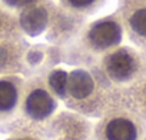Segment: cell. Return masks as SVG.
I'll return each instance as SVG.
<instances>
[{
  "label": "cell",
  "instance_id": "10",
  "mask_svg": "<svg viewBox=\"0 0 146 140\" xmlns=\"http://www.w3.org/2000/svg\"><path fill=\"white\" fill-rule=\"evenodd\" d=\"M27 47L19 39H7L0 43V70L12 67L10 64H19L26 60Z\"/></svg>",
  "mask_w": 146,
  "mask_h": 140
},
{
  "label": "cell",
  "instance_id": "11",
  "mask_svg": "<svg viewBox=\"0 0 146 140\" xmlns=\"http://www.w3.org/2000/svg\"><path fill=\"white\" fill-rule=\"evenodd\" d=\"M20 100V86L12 79L0 80V113H12Z\"/></svg>",
  "mask_w": 146,
  "mask_h": 140
},
{
  "label": "cell",
  "instance_id": "7",
  "mask_svg": "<svg viewBox=\"0 0 146 140\" xmlns=\"http://www.w3.org/2000/svg\"><path fill=\"white\" fill-rule=\"evenodd\" d=\"M88 23V17L72 13L57 3H52L49 7V32L47 40L59 47L67 46L73 42L82 30V27Z\"/></svg>",
  "mask_w": 146,
  "mask_h": 140
},
{
  "label": "cell",
  "instance_id": "6",
  "mask_svg": "<svg viewBox=\"0 0 146 140\" xmlns=\"http://www.w3.org/2000/svg\"><path fill=\"white\" fill-rule=\"evenodd\" d=\"M89 117L70 109L59 110L43 127L44 140H95Z\"/></svg>",
  "mask_w": 146,
  "mask_h": 140
},
{
  "label": "cell",
  "instance_id": "1",
  "mask_svg": "<svg viewBox=\"0 0 146 140\" xmlns=\"http://www.w3.org/2000/svg\"><path fill=\"white\" fill-rule=\"evenodd\" d=\"M116 86L95 66H76L67 72L62 102L82 116L99 119L113 99Z\"/></svg>",
  "mask_w": 146,
  "mask_h": 140
},
{
  "label": "cell",
  "instance_id": "9",
  "mask_svg": "<svg viewBox=\"0 0 146 140\" xmlns=\"http://www.w3.org/2000/svg\"><path fill=\"white\" fill-rule=\"evenodd\" d=\"M119 93L135 112L146 119V76H142L125 86H119Z\"/></svg>",
  "mask_w": 146,
  "mask_h": 140
},
{
  "label": "cell",
  "instance_id": "13",
  "mask_svg": "<svg viewBox=\"0 0 146 140\" xmlns=\"http://www.w3.org/2000/svg\"><path fill=\"white\" fill-rule=\"evenodd\" d=\"M22 24L9 10L0 7V39H19L22 36Z\"/></svg>",
  "mask_w": 146,
  "mask_h": 140
},
{
  "label": "cell",
  "instance_id": "3",
  "mask_svg": "<svg viewBox=\"0 0 146 140\" xmlns=\"http://www.w3.org/2000/svg\"><path fill=\"white\" fill-rule=\"evenodd\" d=\"M93 136L95 140H142L146 136V119L123 100L119 86L108 109L95 123Z\"/></svg>",
  "mask_w": 146,
  "mask_h": 140
},
{
  "label": "cell",
  "instance_id": "2",
  "mask_svg": "<svg viewBox=\"0 0 146 140\" xmlns=\"http://www.w3.org/2000/svg\"><path fill=\"white\" fill-rule=\"evenodd\" d=\"M126 40V33L119 15L88 22L78 36L63 49V60L75 66H95L110 50Z\"/></svg>",
  "mask_w": 146,
  "mask_h": 140
},
{
  "label": "cell",
  "instance_id": "5",
  "mask_svg": "<svg viewBox=\"0 0 146 140\" xmlns=\"http://www.w3.org/2000/svg\"><path fill=\"white\" fill-rule=\"evenodd\" d=\"M60 102V97L47 80V75L42 73L40 76L33 77L26 86L23 113L33 129L43 130L47 122L59 112Z\"/></svg>",
  "mask_w": 146,
  "mask_h": 140
},
{
  "label": "cell",
  "instance_id": "4",
  "mask_svg": "<svg viewBox=\"0 0 146 140\" xmlns=\"http://www.w3.org/2000/svg\"><path fill=\"white\" fill-rule=\"evenodd\" d=\"M96 66L115 86H125L146 76V50L133 44H120L106 53Z\"/></svg>",
  "mask_w": 146,
  "mask_h": 140
},
{
  "label": "cell",
  "instance_id": "8",
  "mask_svg": "<svg viewBox=\"0 0 146 140\" xmlns=\"http://www.w3.org/2000/svg\"><path fill=\"white\" fill-rule=\"evenodd\" d=\"M126 40L146 50V0H119L117 10Z\"/></svg>",
  "mask_w": 146,
  "mask_h": 140
},
{
  "label": "cell",
  "instance_id": "12",
  "mask_svg": "<svg viewBox=\"0 0 146 140\" xmlns=\"http://www.w3.org/2000/svg\"><path fill=\"white\" fill-rule=\"evenodd\" d=\"M108 0H57V5L63 9L85 17L98 15L106 5Z\"/></svg>",
  "mask_w": 146,
  "mask_h": 140
},
{
  "label": "cell",
  "instance_id": "14",
  "mask_svg": "<svg viewBox=\"0 0 146 140\" xmlns=\"http://www.w3.org/2000/svg\"><path fill=\"white\" fill-rule=\"evenodd\" d=\"M2 2L9 9L26 12V10H32V9L43 7V6L49 5L52 0H2Z\"/></svg>",
  "mask_w": 146,
  "mask_h": 140
}]
</instances>
